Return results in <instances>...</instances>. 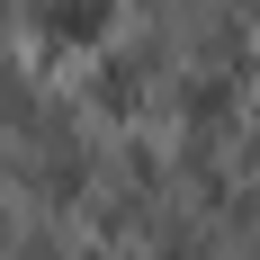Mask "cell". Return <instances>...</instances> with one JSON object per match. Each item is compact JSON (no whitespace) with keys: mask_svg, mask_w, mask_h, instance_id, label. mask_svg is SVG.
Listing matches in <instances>:
<instances>
[{"mask_svg":"<svg viewBox=\"0 0 260 260\" xmlns=\"http://www.w3.org/2000/svg\"><path fill=\"white\" fill-rule=\"evenodd\" d=\"M108 27H117V0H36V36L63 45V54L108 45Z\"/></svg>","mask_w":260,"mask_h":260,"instance_id":"1","label":"cell"},{"mask_svg":"<svg viewBox=\"0 0 260 260\" xmlns=\"http://www.w3.org/2000/svg\"><path fill=\"white\" fill-rule=\"evenodd\" d=\"M99 108H135V72H126V63L99 72Z\"/></svg>","mask_w":260,"mask_h":260,"instance_id":"2","label":"cell"},{"mask_svg":"<svg viewBox=\"0 0 260 260\" xmlns=\"http://www.w3.org/2000/svg\"><path fill=\"white\" fill-rule=\"evenodd\" d=\"M161 260H198V251H161Z\"/></svg>","mask_w":260,"mask_h":260,"instance_id":"3","label":"cell"}]
</instances>
